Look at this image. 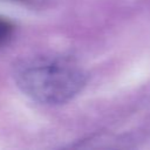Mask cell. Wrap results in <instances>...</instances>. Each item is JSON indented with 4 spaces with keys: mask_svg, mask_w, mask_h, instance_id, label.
Returning <instances> with one entry per match:
<instances>
[{
    "mask_svg": "<svg viewBox=\"0 0 150 150\" xmlns=\"http://www.w3.org/2000/svg\"><path fill=\"white\" fill-rule=\"evenodd\" d=\"M13 77L25 95L47 105L69 102L87 83V74L77 61L61 54L23 57L15 63Z\"/></svg>",
    "mask_w": 150,
    "mask_h": 150,
    "instance_id": "6da1fadb",
    "label": "cell"
},
{
    "mask_svg": "<svg viewBox=\"0 0 150 150\" xmlns=\"http://www.w3.org/2000/svg\"><path fill=\"white\" fill-rule=\"evenodd\" d=\"M14 29H15V26L11 20H8L7 18L0 16V47H2L5 43L9 41V39L14 33Z\"/></svg>",
    "mask_w": 150,
    "mask_h": 150,
    "instance_id": "7a4b0ae2",
    "label": "cell"
},
{
    "mask_svg": "<svg viewBox=\"0 0 150 150\" xmlns=\"http://www.w3.org/2000/svg\"><path fill=\"white\" fill-rule=\"evenodd\" d=\"M14 1H20V2H27V4L29 2V4H30V2H33V1H35V0H14Z\"/></svg>",
    "mask_w": 150,
    "mask_h": 150,
    "instance_id": "3957f363",
    "label": "cell"
}]
</instances>
